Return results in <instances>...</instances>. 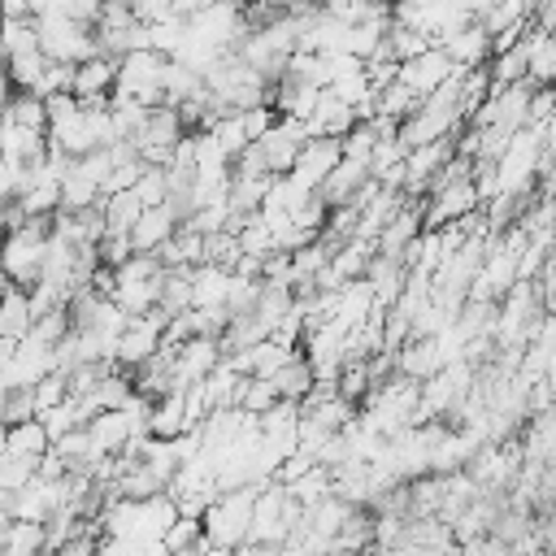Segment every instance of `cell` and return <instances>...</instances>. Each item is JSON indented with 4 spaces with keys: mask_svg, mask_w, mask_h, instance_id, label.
<instances>
[{
    "mask_svg": "<svg viewBox=\"0 0 556 556\" xmlns=\"http://www.w3.org/2000/svg\"><path fill=\"white\" fill-rule=\"evenodd\" d=\"M39 22V52L48 61H61V65H78L87 56H96V26H83L65 13H52V17H35Z\"/></svg>",
    "mask_w": 556,
    "mask_h": 556,
    "instance_id": "cell-1",
    "label": "cell"
},
{
    "mask_svg": "<svg viewBox=\"0 0 556 556\" xmlns=\"http://www.w3.org/2000/svg\"><path fill=\"white\" fill-rule=\"evenodd\" d=\"M456 70H460V65H452V56H447L439 43H430L426 52H417V56L400 61V65H395V78H400V83L421 100V96H430L439 83H447Z\"/></svg>",
    "mask_w": 556,
    "mask_h": 556,
    "instance_id": "cell-2",
    "label": "cell"
},
{
    "mask_svg": "<svg viewBox=\"0 0 556 556\" xmlns=\"http://www.w3.org/2000/svg\"><path fill=\"white\" fill-rule=\"evenodd\" d=\"M113 83H117V61L96 52V56H87V61L74 65V83H70V91H74L78 104H109Z\"/></svg>",
    "mask_w": 556,
    "mask_h": 556,
    "instance_id": "cell-3",
    "label": "cell"
},
{
    "mask_svg": "<svg viewBox=\"0 0 556 556\" xmlns=\"http://www.w3.org/2000/svg\"><path fill=\"white\" fill-rule=\"evenodd\" d=\"M56 365H52V348L48 343H39V339H22V343H13V352H9V361H4V387H35L43 374H52Z\"/></svg>",
    "mask_w": 556,
    "mask_h": 556,
    "instance_id": "cell-4",
    "label": "cell"
},
{
    "mask_svg": "<svg viewBox=\"0 0 556 556\" xmlns=\"http://www.w3.org/2000/svg\"><path fill=\"white\" fill-rule=\"evenodd\" d=\"M87 439H91L96 456H117V452H126V443L139 439V430L130 426L126 408H104V413H96L87 421Z\"/></svg>",
    "mask_w": 556,
    "mask_h": 556,
    "instance_id": "cell-5",
    "label": "cell"
},
{
    "mask_svg": "<svg viewBox=\"0 0 556 556\" xmlns=\"http://www.w3.org/2000/svg\"><path fill=\"white\" fill-rule=\"evenodd\" d=\"M439 48L452 56V65L478 70V65H486V56H491V35H486L482 22H469V26H460L456 35H447Z\"/></svg>",
    "mask_w": 556,
    "mask_h": 556,
    "instance_id": "cell-6",
    "label": "cell"
},
{
    "mask_svg": "<svg viewBox=\"0 0 556 556\" xmlns=\"http://www.w3.org/2000/svg\"><path fill=\"white\" fill-rule=\"evenodd\" d=\"M30 321H35V313H30V291H26V287H13V282L4 278V287H0V339L22 343V339L30 334Z\"/></svg>",
    "mask_w": 556,
    "mask_h": 556,
    "instance_id": "cell-7",
    "label": "cell"
},
{
    "mask_svg": "<svg viewBox=\"0 0 556 556\" xmlns=\"http://www.w3.org/2000/svg\"><path fill=\"white\" fill-rule=\"evenodd\" d=\"M174 230H178V217L169 213V204H152L130 226V248L135 252H156L165 239H174Z\"/></svg>",
    "mask_w": 556,
    "mask_h": 556,
    "instance_id": "cell-8",
    "label": "cell"
},
{
    "mask_svg": "<svg viewBox=\"0 0 556 556\" xmlns=\"http://www.w3.org/2000/svg\"><path fill=\"white\" fill-rule=\"evenodd\" d=\"M22 52H39V22L35 17H0V61Z\"/></svg>",
    "mask_w": 556,
    "mask_h": 556,
    "instance_id": "cell-9",
    "label": "cell"
},
{
    "mask_svg": "<svg viewBox=\"0 0 556 556\" xmlns=\"http://www.w3.org/2000/svg\"><path fill=\"white\" fill-rule=\"evenodd\" d=\"M52 447L48 430L39 417H26V421H13L4 426V452H17V456H43Z\"/></svg>",
    "mask_w": 556,
    "mask_h": 556,
    "instance_id": "cell-10",
    "label": "cell"
},
{
    "mask_svg": "<svg viewBox=\"0 0 556 556\" xmlns=\"http://www.w3.org/2000/svg\"><path fill=\"white\" fill-rule=\"evenodd\" d=\"M269 382H274L278 400H295V404H300V400L313 391V382H317V378H313V365H308V361L295 352V356H291V361H287V365H282V369H278Z\"/></svg>",
    "mask_w": 556,
    "mask_h": 556,
    "instance_id": "cell-11",
    "label": "cell"
},
{
    "mask_svg": "<svg viewBox=\"0 0 556 556\" xmlns=\"http://www.w3.org/2000/svg\"><path fill=\"white\" fill-rule=\"evenodd\" d=\"M0 117H9V122H17V126H30V130H43V135H48V113H43V100H39L35 91L13 87L9 100H4V109H0Z\"/></svg>",
    "mask_w": 556,
    "mask_h": 556,
    "instance_id": "cell-12",
    "label": "cell"
},
{
    "mask_svg": "<svg viewBox=\"0 0 556 556\" xmlns=\"http://www.w3.org/2000/svg\"><path fill=\"white\" fill-rule=\"evenodd\" d=\"M100 208H104V230H117V235H130V226L139 222V213H143V200L135 195V187L130 191H113V195H104L100 200Z\"/></svg>",
    "mask_w": 556,
    "mask_h": 556,
    "instance_id": "cell-13",
    "label": "cell"
},
{
    "mask_svg": "<svg viewBox=\"0 0 556 556\" xmlns=\"http://www.w3.org/2000/svg\"><path fill=\"white\" fill-rule=\"evenodd\" d=\"M0 556H43V521H26L13 517L9 534H4V552Z\"/></svg>",
    "mask_w": 556,
    "mask_h": 556,
    "instance_id": "cell-14",
    "label": "cell"
},
{
    "mask_svg": "<svg viewBox=\"0 0 556 556\" xmlns=\"http://www.w3.org/2000/svg\"><path fill=\"white\" fill-rule=\"evenodd\" d=\"M26 417H39V408H35V387H4V391H0V426L26 421Z\"/></svg>",
    "mask_w": 556,
    "mask_h": 556,
    "instance_id": "cell-15",
    "label": "cell"
},
{
    "mask_svg": "<svg viewBox=\"0 0 556 556\" xmlns=\"http://www.w3.org/2000/svg\"><path fill=\"white\" fill-rule=\"evenodd\" d=\"M135 195L143 200V208L165 204L169 200V174H165V165H148L143 161V174L135 178Z\"/></svg>",
    "mask_w": 556,
    "mask_h": 556,
    "instance_id": "cell-16",
    "label": "cell"
},
{
    "mask_svg": "<svg viewBox=\"0 0 556 556\" xmlns=\"http://www.w3.org/2000/svg\"><path fill=\"white\" fill-rule=\"evenodd\" d=\"M65 334H70V308H65V304H56V308H48V313H39V317L30 321V339H39V343H48V348H56Z\"/></svg>",
    "mask_w": 556,
    "mask_h": 556,
    "instance_id": "cell-17",
    "label": "cell"
},
{
    "mask_svg": "<svg viewBox=\"0 0 556 556\" xmlns=\"http://www.w3.org/2000/svg\"><path fill=\"white\" fill-rule=\"evenodd\" d=\"M43 65H48V56H43V52H22V56L4 61V74H9V83H13V87L30 91V87H35V78L43 74Z\"/></svg>",
    "mask_w": 556,
    "mask_h": 556,
    "instance_id": "cell-18",
    "label": "cell"
},
{
    "mask_svg": "<svg viewBox=\"0 0 556 556\" xmlns=\"http://www.w3.org/2000/svg\"><path fill=\"white\" fill-rule=\"evenodd\" d=\"M61 400H70V387H65V374L52 369V374H43V378L35 382V408L43 413V408H52V404H61Z\"/></svg>",
    "mask_w": 556,
    "mask_h": 556,
    "instance_id": "cell-19",
    "label": "cell"
},
{
    "mask_svg": "<svg viewBox=\"0 0 556 556\" xmlns=\"http://www.w3.org/2000/svg\"><path fill=\"white\" fill-rule=\"evenodd\" d=\"M17 174H22V165H13V161L0 156V204L17 195Z\"/></svg>",
    "mask_w": 556,
    "mask_h": 556,
    "instance_id": "cell-20",
    "label": "cell"
},
{
    "mask_svg": "<svg viewBox=\"0 0 556 556\" xmlns=\"http://www.w3.org/2000/svg\"><path fill=\"white\" fill-rule=\"evenodd\" d=\"M39 0H0V17H35Z\"/></svg>",
    "mask_w": 556,
    "mask_h": 556,
    "instance_id": "cell-21",
    "label": "cell"
},
{
    "mask_svg": "<svg viewBox=\"0 0 556 556\" xmlns=\"http://www.w3.org/2000/svg\"><path fill=\"white\" fill-rule=\"evenodd\" d=\"M208 4H213V0H174V13H178V17H195V13L208 9Z\"/></svg>",
    "mask_w": 556,
    "mask_h": 556,
    "instance_id": "cell-22",
    "label": "cell"
},
{
    "mask_svg": "<svg viewBox=\"0 0 556 556\" xmlns=\"http://www.w3.org/2000/svg\"><path fill=\"white\" fill-rule=\"evenodd\" d=\"M365 4H391V0H365Z\"/></svg>",
    "mask_w": 556,
    "mask_h": 556,
    "instance_id": "cell-23",
    "label": "cell"
}]
</instances>
